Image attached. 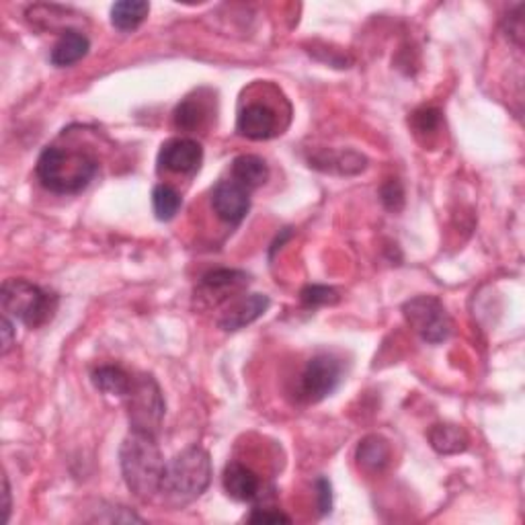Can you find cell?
I'll list each match as a JSON object with an SVG mask.
<instances>
[{
  "label": "cell",
  "instance_id": "5bb4252c",
  "mask_svg": "<svg viewBox=\"0 0 525 525\" xmlns=\"http://www.w3.org/2000/svg\"><path fill=\"white\" fill-rule=\"evenodd\" d=\"M269 179V167L261 156L255 154H242L237 156L232 162V181L245 187V190L253 191L261 187Z\"/></svg>",
  "mask_w": 525,
  "mask_h": 525
},
{
  "label": "cell",
  "instance_id": "ac0fdd59",
  "mask_svg": "<svg viewBox=\"0 0 525 525\" xmlns=\"http://www.w3.org/2000/svg\"><path fill=\"white\" fill-rule=\"evenodd\" d=\"M151 5L144 0H122L112 6V25L120 31H134L146 21Z\"/></svg>",
  "mask_w": 525,
  "mask_h": 525
},
{
  "label": "cell",
  "instance_id": "8fae6325",
  "mask_svg": "<svg viewBox=\"0 0 525 525\" xmlns=\"http://www.w3.org/2000/svg\"><path fill=\"white\" fill-rule=\"evenodd\" d=\"M222 482L228 497H232L234 501H242V503L257 501L263 492L261 478L245 464H240V462H230V464L226 466Z\"/></svg>",
  "mask_w": 525,
  "mask_h": 525
},
{
  "label": "cell",
  "instance_id": "8992f818",
  "mask_svg": "<svg viewBox=\"0 0 525 525\" xmlns=\"http://www.w3.org/2000/svg\"><path fill=\"white\" fill-rule=\"evenodd\" d=\"M131 429L146 431L156 435L164 417V398L160 386L152 375H140L131 382V388L125 396Z\"/></svg>",
  "mask_w": 525,
  "mask_h": 525
},
{
  "label": "cell",
  "instance_id": "ba28073f",
  "mask_svg": "<svg viewBox=\"0 0 525 525\" xmlns=\"http://www.w3.org/2000/svg\"><path fill=\"white\" fill-rule=\"evenodd\" d=\"M250 191L237 181H220L211 191V208L220 220L230 226H238L250 209Z\"/></svg>",
  "mask_w": 525,
  "mask_h": 525
},
{
  "label": "cell",
  "instance_id": "4fadbf2b",
  "mask_svg": "<svg viewBox=\"0 0 525 525\" xmlns=\"http://www.w3.org/2000/svg\"><path fill=\"white\" fill-rule=\"evenodd\" d=\"M91 50L89 37L76 29H66L62 37L58 39V44L53 45L52 50V64L58 68H66L76 64L78 60H83Z\"/></svg>",
  "mask_w": 525,
  "mask_h": 525
},
{
  "label": "cell",
  "instance_id": "3957f363",
  "mask_svg": "<svg viewBox=\"0 0 525 525\" xmlns=\"http://www.w3.org/2000/svg\"><path fill=\"white\" fill-rule=\"evenodd\" d=\"M211 482V460L209 453L191 445V448L177 453L175 458L167 462L162 476L160 492L177 505L191 503L201 497Z\"/></svg>",
  "mask_w": 525,
  "mask_h": 525
},
{
  "label": "cell",
  "instance_id": "277c9868",
  "mask_svg": "<svg viewBox=\"0 0 525 525\" xmlns=\"http://www.w3.org/2000/svg\"><path fill=\"white\" fill-rule=\"evenodd\" d=\"M0 302L6 316L29 328H39L53 318L58 297L27 279H6L0 289Z\"/></svg>",
  "mask_w": 525,
  "mask_h": 525
},
{
  "label": "cell",
  "instance_id": "9c48e42d",
  "mask_svg": "<svg viewBox=\"0 0 525 525\" xmlns=\"http://www.w3.org/2000/svg\"><path fill=\"white\" fill-rule=\"evenodd\" d=\"M203 160V148L191 138H172L164 142L159 152V169L169 172H195Z\"/></svg>",
  "mask_w": 525,
  "mask_h": 525
},
{
  "label": "cell",
  "instance_id": "d6986e66",
  "mask_svg": "<svg viewBox=\"0 0 525 525\" xmlns=\"http://www.w3.org/2000/svg\"><path fill=\"white\" fill-rule=\"evenodd\" d=\"M183 206L181 193L172 190L170 185H156L152 190V209L156 220L169 222L179 214V209Z\"/></svg>",
  "mask_w": 525,
  "mask_h": 525
},
{
  "label": "cell",
  "instance_id": "7c38bea8",
  "mask_svg": "<svg viewBox=\"0 0 525 525\" xmlns=\"http://www.w3.org/2000/svg\"><path fill=\"white\" fill-rule=\"evenodd\" d=\"M269 296L265 294H250L247 297H242L232 308L226 312L220 320V326L224 331H240V328L248 326L250 323H255L257 318H261L269 308Z\"/></svg>",
  "mask_w": 525,
  "mask_h": 525
},
{
  "label": "cell",
  "instance_id": "484cf974",
  "mask_svg": "<svg viewBox=\"0 0 525 525\" xmlns=\"http://www.w3.org/2000/svg\"><path fill=\"white\" fill-rule=\"evenodd\" d=\"M414 123H417L419 131H433L440 123V112L435 109H423V112L414 113Z\"/></svg>",
  "mask_w": 525,
  "mask_h": 525
},
{
  "label": "cell",
  "instance_id": "ffe728a7",
  "mask_svg": "<svg viewBox=\"0 0 525 525\" xmlns=\"http://www.w3.org/2000/svg\"><path fill=\"white\" fill-rule=\"evenodd\" d=\"M248 284V276L238 269H216L201 277V287L208 294H220L226 289H238Z\"/></svg>",
  "mask_w": 525,
  "mask_h": 525
},
{
  "label": "cell",
  "instance_id": "e0dca14e",
  "mask_svg": "<svg viewBox=\"0 0 525 525\" xmlns=\"http://www.w3.org/2000/svg\"><path fill=\"white\" fill-rule=\"evenodd\" d=\"M429 442H431V448H433L437 453H443V456L460 453L468 448L466 431L458 425H448V423L431 427Z\"/></svg>",
  "mask_w": 525,
  "mask_h": 525
},
{
  "label": "cell",
  "instance_id": "7a4b0ae2",
  "mask_svg": "<svg viewBox=\"0 0 525 525\" xmlns=\"http://www.w3.org/2000/svg\"><path fill=\"white\" fill-rule=\"evenodd\" d=\"M37 179L45 190L58 195L84 191L99 172V162L84 151L48 146L37 159Z\"/></svg>",
  "mask_w": 525,
  "mask_h": 525
},
{
  "label": "cell",
  "instance_id": "cb8c5ba5",
  "mask_svg": "<svg viewBox=\"0 0 525 525\" xmlns=\"http://www.w3.org/2000/svg\"><path fill=\"white\" fill-rule=\"evenodd\" d=\"M250 523H289L292 520L286 513H281L279 509L273 507H257L253 513L248 515Z\"/></svg>",
  "mask_w": 525,
  "mask_h": 525
},
{
  "label": "cell",
  "instance_id": "44dd1931",
  "mask_svg": "<svg viewBox=\"0 0 525 525\" xmlns=\"http://www.w3.org/2000/svg\"><path fill=\"white\" fill-rule=\"evenodd\" d=\"M203 117H206V107H203L201 101L187 97L177 105L175 113H172V122H175L177 130L193 131L195 128H199Z\"/></svg>",
  "mask_w": 525,
  "mask_h": 525
},
{
  "label": "cell",
  "instance_id": "5b68a950",
  "mask_svg": "<svg viewBox=\"0 0 525 525\" xmlns=\"http://www.w3.org/2000/svg\"><path fill=\"white\" fill-rule=\"evenodd\" d=\"M403 315L425 343L440 345L452 335V318L435 296L411 297L403 306Z\"/></svg>",
  "mask_w": 525,
  "mask_h": 525
},
{
  "label": "cell",
  "instance_id": "7402d4cb",
  "mask_svg": "<svg viewBox=\"0 0 525 525\" xmlns=\"http://www.w3.org/2000/svg\"><path fill=\"white\" fill-rule=\"evenodd\" d=\"M302 302L310 308H316V306H326V304H336L339 302V292L328 286H306L302 289Z\"/></svg>",
  "mask_w": 525,
  "mask_h": 525
},
{
  "label": "cell",
  "instance_id": "83f0119b",
  "mask_svg": "<svg viewBox=\"0 0 525 525\" xmlns=\"http://www.w3.org/2000/svg\"><path fill=\"white\" fill-rule=\"evenodd\" d=\"M11 515V487H9V478L5 476V521H9Z\"/></svg>",
  "mask_w": 525,
  "mask_h": 525
},
{
  "label": "cell",
  "instance_id": "9a60e30c",
  "mask_svg": "<svg viewBox=\"0 0 525 525\" xmlns=\"http://www.w3.org/2000/svg\"><path fill=\"white\" fill-rule=\"evenodd\" d=\"M355 458L367 472H380L390 462V445L380 435H367L359 442Z\"/></svg>",
  "mask_w": 525,
  "mask_h": 525
},
{
  "label": "cell",
  "instance_id": "30bf717a",
  "mask_svg": "<svg viewBox=\"0 0 525 525\" xmlns=\"http://www.w3.org/2000/svg\"><path fill=\"white\" fill-rule=\"evenodd\" d=\"M237 131L248 140H269L277 134V115L269 105L248 103L238 113Z\"/></svg>",
  "mask_w": 525,
  "mask_h": 525
},
{
  "label": "cell",
  "instance_id": "2e32d148",
  "mask_svg": "<svg viewBox=\"0 0 525 525\" xmlns=\"http://www.w3.org/2000/svg\"><path fill=\"white\" fill-rule=\"evenodd\" d=\"M131 382L134 378L120 365H99L92 372V384L107 396L125 398L131 388Z\"/></svg>",
  "mask_w": 525,
  "mask_h": 525
},
{
  "label": "cell",
  "instance_id": "6da1fadb",
  "mask_svg": "<svg viewBox=\"0 0 525 525\" xmlns=\"http://www.w3.org/2000/svg\"><path fill=\"white\" fill-rule=\"evenodd\" d=\"M120 466L125 484L140 501H151L160 492L167 462L156 443V435L131 429L120 448Z\"/></svg>",
  "mask_w": 525,
  "mask_h": 525
},
{
  "label": "cell",
  "instance_id": "603a6c76",
  "mask_svg": "<svg viewBox=\"0 0 525 525\" xmlns=\"http://www.w3.org/2000/svg\"><path fill=\"white\" fill-rule=\"evenodd\" d=\"M382 203L392 211H398L404 206V191L403 185L396 181V179H390V181L380 190Z\"/></svg>",
  "mask_w": 525,
  "mask_h": 525
},
{
  "label": "cell",
  "instance_id": "4316f807",
  "mask_svg": "<svg viewBox=\"0 0 525 525\" xmlns=\"http://www.w3.org/2000/svg\"><path fill=\"white\" fill-rule=\"evenodd\" d=\"M0 333H3V354H9V349L15 343V328L9 316H3V323H0Z\"/></svg>",
  "mask_w": 525,
  "mask_h": 525
},
{
  "label": "cell",
  "instance_id": "52a82bcc",
  "mask_svg": "<svg viewBox=\"0 0 525 525\" xmlns=\"http://www.w3.org/2000/svg\"><path fill=\"white\" fill-rule=\"evenodd\" d=\"M343 380V364L331 354H318L306 364L296 394L302 403H320L331 396Z\"/></svg>",
  "mask_w": 525,
  "mask_h": 525
},
{
  "label": "cell",
  "instance_id": "d4e9b609",
  "mask_svg": "<svg viewBox=\"0 0 525 525\" xmlns=\"http://www.w3.org/2000/svg\"><path fill=\"white\" fill-rule=\"evenodd\" d=\"M315 487H316V499H318L320 513L323 515L331 513L333 511V487H331V482H328V478L320 476L318 481L315 482Z\"/></svg>",
  "mask_w": 525,
  "mask_h": 525
}]
</instances>
